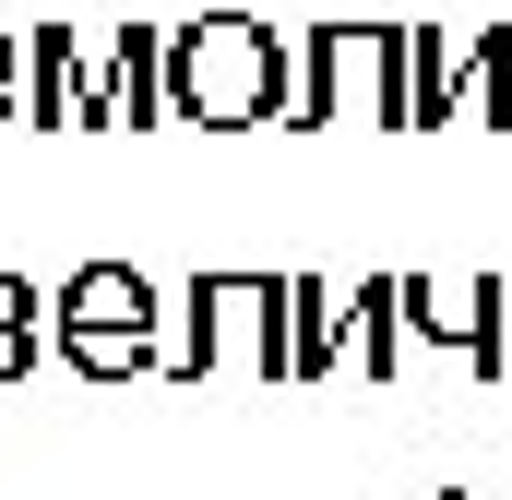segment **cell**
I'll return each instance as SVG.
<instances>
[{
    "mask_svg": "<svg viewBox=\"0 0 512 500\" xmlns=\"http://www.w3.org/2000/svg\"><path fill=\"white\" fill-rule=\"evenodd\" d=\"M167 84H179V120L191 131H262V120H298V48L286 24L262 12H203L167 36Z\"/></svg>",
    "mask_w": 512,
    "mask_h": 500,
    "instance_id": "1",
    "label": "cell"
},
{
    "mask_svg": "<svg viewBox=\"0 0 512 500\" xmlns=\"http://www.w3.org/2000/svg\"><path fill=\"white\" fill-rule=\"evenodd\" d=\"M286 322H298V274H191L167 370L203 381V370H227V358H251L262 381H286Z\"/></svg>",
    "mask_w": 512,
    "mask_h": 500,
    "instance_id": "2",
    "label": "cell"
},
{
    "mask_svg": "<svg viewBox=\"0 0 512 500\" xmlns=\"http://www.w3.org/2000/svg\"><path fill=\"white\" fill-rule=\"evenodd\" d=\"M322 120L405 131V24H310L298 36V120L286 131H322Z\"/></svg>",
    "mask_w": 512,
    "mask_h": 500,
    "instance_id": "3",
    "label": "cell"
},
{
    "mask_svg": "<svg viewBox=\"0 0 512 500\" xmlns=\"http://www.w3.org/2000/svg\"><path fill=\"white\" fill-rule=\"evenodd\" d=\"M155 310H167V298H155L131 262H84V274L48 298V346H60L84 381H131V370H155V346H167Z\"/></svg>",
    "mask_w": 512,
    "mask_h": 500,
    "instance_id": "4",
    "label": "cell"
},
{
    "mask_svg": "<svg viewBox=\"0 0 512 500\" xmlns=\"http://www.w3.org/2000/svg\"><path fill=\"white\" fill-rule=\"evenodd\" d=\"M405 334L465 358L477 381L512 370V286L501 274H405Z\"/></svg>",
    "mask_w": 512,
    "mask_h": 500,
    "instance_id": "5",
    "label": "cell"
},
{
    "mask_svg": "<svg viewBox=\"0 0 512 500\" xmlns=\"http://www.w3.org/2000/svg\"><path fill=\"white\" fill-rule=\"evenodd\" d=\"M167 108H179V84H167V36H155V24H108V36H96L84 131H155Z\"/></svg>",
    "mask_w": 512,
    "mask_h": 500,
    "instance_id": "6",
    "label": "cell"
},
{
    "mask_svg": "<svg viewBox=\"0 0 512 500\" xmlns=\"http://www.w3.org/2000/svg\"><path fill=\"white\" fill-rule=\"evenodd\" d=\"M84 96H96V36H72V24H24V120L84 131Z\"/></svg>",
    "mask_w": 512,
    "mask_h": 500,
    "instance_id": "7",
    "label": "cell"
},
{
    "mask_svg": "<svg viewBox=\"0 0 512 500\" xmlns=\"http://www.w3.org/2000/svg\"><path fill=\"white\" fill-rule=\"evenodd\" d=\"M477 84V24H405V131H441Z\"/></svg>",
    "mask_w": 512,
    "mask_h": 500,
    "instance_id": "8",
    "label": "cell"
},
{
    "mask_svg": "<svg viewBox=\"0 0 512 500\" xmlns=\"http://www.w3.org/2000/svg\"><path fill=\"white\" fill-rule=\"evenodd\" d=\"M358 346V298L346 286H322V274H298V322H286V381H322L334 358Z\"/></svg>",
    "mask_w": 512,
    "mask_h": 500,
    "instance_id": "9",
    "label": "cell"
},
{
    "mask_svg": "<svg viewBox=\"0 0 512 500\" xmlns=\"http://www.w3.org/2000/svg\"><path fill=\"white\" fill-rule=\"evenodd\" d=\"M405 346H417V334H405V274H370V286H358V370L393 381Z\"/></svg>",
    "mask_w": 512,
    "mask_h": 500,
    "instance_id": "10",
    "label": "cell"
},
{
    "mask_svg": "<svg viewBox=\"0 0 512 500\" xmlns=\"http://www.w3.org/2000/svg\"><path fill=\"white\" fill-rule=\"evenodd\" d=\"M36 346H48V298H36L24 274H0V381L36 370Z\"/></svg>",
    "mask_w": 512,
    "mask_h": 500,
    "instance_id": "11",
    "label": "cell"
},
{
    "mask_svg": "<svg viewBox=\"0 0 512 500\" xmlns=\"http://www.w3.org/2000/svg\"><path fill=\"white\" fill-rule=\"evenodd\" d=\"M0 120H24V24H0Z\"/></svg>",
    "mask_w": 512,
    "mask_h": 500,
    "instance_id": "12",
    "label": "cell"
}]
</instances>
